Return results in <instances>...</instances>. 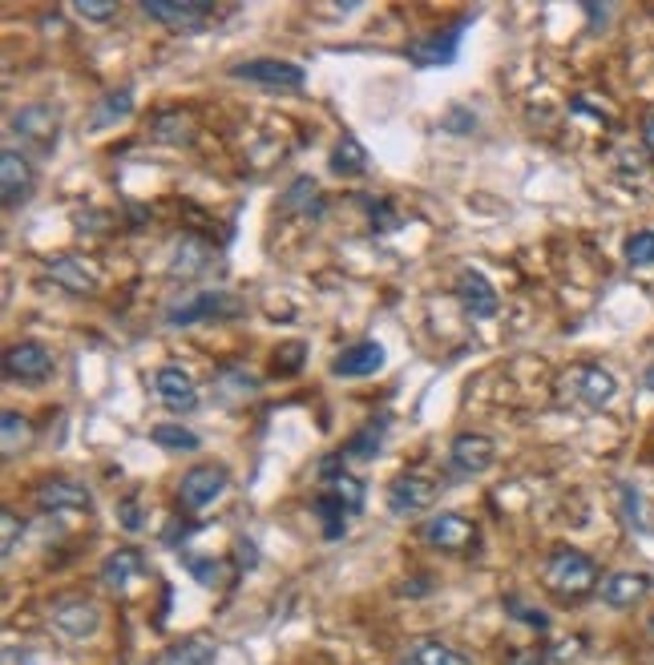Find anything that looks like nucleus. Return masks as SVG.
Listing matches in <instances>:
<instances>
[{
  "mask_svg": "<svg viewBox=\"0 0 654 665\" xmlns=\"http://www.w3.org/2000/svg\"><path fill=\"white\" fill-rule=\"evenodd\" d=\"M154 396L162 399V408L171 411H194L199 408V387L183 368H158L154 371Z\"/></svg>",
  "mask_w": 654,
  "mask_h": 665,
  "instance_id": "6ab92c4d",
  "label": "nucleus"
},
{
  "mask_svg": "<svg viewBox=\"0 0 654 665\" xmlns=\"http://www.w3.org/2000/svg\"><path fill=\"white\" fill-rule=\"evenodd\" d=\"M582 13L590 16V33H602L611 21V4H582Z\"/></svg>",
  "mask_w": 654,
  "mask_h": 665,
  "instance_id": "c03bdc74",
  "label": "nucleus"
},
{
  "mask_svg": "<svg viewBox=\"0 0 654 665\" xmlns=\"http://www.w3.org/2000/svg\"><path fill=\"white\" fill-rule=\"evenodd\" d=\"M242 315V303L230 291L223 286H211V291H199V295L183 298V303H174L166 307V323L171 327H194V323H227Z\"/></svg>",
  "mask_w": 654,
  "mask_h": 665,
  "instance_id": "f03ea898",
  "label": "nucleus"
},
{
  "mask_svg": "<svg viewBox=\"0 0 654 665\" xmlns=\"http://www.w3.org/2000/svg\"><path fill=\"white\" fill-rule=\"evenodd\" d=\"M642 145H646V154L654 157V114H646V122H642Z\"/></svg>",
  "mask_w": 654,
  "mask_h": 665,
  "instance_id": "de8ad7c7",
  "label": "nucleus"
},
{
  "mask_svg": "<svg viewBox=\"0 0 654 665\" xmlns=\"http://www.w3.org/2000/svg\"><path fill=\"white\" fill-rule=\"evenodd\" d=\"M566 396L574 399V404H582V408H606L614 396H618V380H614L611 371L602 368H574L566 375Z\"/></svg>",
  "mask_w": 654,
  "mask_h": 665,
  "instance_id": "9d476101",
  "label": "nucleus"
},
{
  "mask_svg": "<svg viewBox=\"0 0 654 665\" xmlns=\"http://www.w3.org/2000/svg\"><path fill=\"white\" fill-rule=\"evenodd\" d=\"M211 270H223V258H218V251H214L211 242L199 239V234H186V239H178L174 258H171V279L199 283V279H206Z\"/></svg>",
  "mask_w": 654,
  "mask_h": 665,
  "instance_id": "423d86ee",
  "label": "nucleus"
},
{
  "mask_svg": "<svg viewBox=\"0 0 654 665\" xmlns=\"http://www.w3.org/2000/svg\"><path fill=\"white\" fill-rule=\"evenodd\" d=\"M142 13L171 33H202L218 16V4L211 0H142Z\"/></svg>",
  "mask_w": 654,
  "mask_h": 665,
  "instance_id": "20e7f679",
  "label": "nucleus"
},
{
  "mask_svg": "<svg viewBox=\"0 0 654 665\" xmlns=\"http://www.w3.org/2000/svg\"><path fill=\"white\" fill-rule=\"evenodd\" d=\"M404 665H416V662H413V657H408V662H404Z\"/></svg>",
  "mask_w": 654,
  "mask_h": 665,
  "instance_id": "603ef678",
  "label": "nucleus"
},
{
  "mask_svg": "<svg viewBox=\"0 0 654 665\" xmlns=\"http://www.w3.org/2000/svg\"><path fill=\"white\" fill-rule=\"evenodd\" d=\"M230 77L235 81H251V86H263V89H303L307 81V73L299 69L295 61H275V57H255V61H239V65H230Z\"/></svg>",
  "mask_w": 654,
  "mask_h": 665,
  "instance_id": "39448f33",
  "label": "nucleus"
},
{
  "mask_svg": "<svg viewBox=\"0 0 654 665\" xmlns=\"http://www.w3.org/2000/svg\"><path fill=\"white\" fill-rule=\"evenodd\" d=\"M642 383H646V392H654V363L646 371H642Z\"/></svg>",
  "mask_w": 654,
  "mask_h": 665,
  "instance_id": "8fccbe9b",
  "label": "nucleus"
},
{
  "mask_svg": "<svg viewBox=\"0 0 654 665\" xmlns=\"http://www.w3.org/2000/svg\"><path fill=\"white\" fill-rule=\"evenodd\" d=\"M331 174H340V178H360V174H368V150L352 138V133H343L336 150H331Z\"/></svg>",
  "mask_w": 654,
  "mask_h": 665,
  "instance_id": "a878e982",
  "label": "nucleus"
},
{
  "mask_svg": "<svg viewBox=\"0 0 654 665\" xmlns=\"http://www.w3.org/2000/svg\"><path fill=\"white\" fill-rule=\"evenodd\" d=\"M129 114H134V93H129V89H110V93L101 98L98 114H93V126H89V129L114 126L117 117H129Z\"/></svg>",
  "mask_w": 654,
  "mask_h": 665,
  "instance_id": "7c9ffc66",
  "label": "nucleus"
},
{
  "mask_svg": "<svg viewBox=\"0 0 654 665\" xmlns=\"http://www.w3.org/2000/svg\"><path fill=\"white\" fill-rule=\"evenodd\" d=\"M9 129H13L25 150H37V154H49L58 145L61 133V110L49 105V101H33V105H21L13 117H9Z\"/></svg>",
  "mask_w": 654,
  "mask_h": 665,
  "instance_id": "7ed1b4c3",
  "label": "nucleus"
},
{
  "mask_svg": "<svg viewBox=\"0 0 654 665\" xmlns=\"http://www.w3.org/2000/svg\"><path fill=\"white\" fill-rule=\"evenodd\" d=\"M21 533H25V524H21V516H16L13 509L0 512V557L9 561L16 552V545H21Z\"/></svg>",
  "mask_w": 654,
  "mask_h": 665,
  "instance_id": "e433bc0d",
  "label": "nucleus"
},
{
  "mask_svg": "<svg viewBox=\"0 0 654 665\" xmlns=\"http://www.w3.org/2000/svg\"><path fill=\"white\" fill-rule=\"evenodd\" d=\"M651 641H654V617H651Z\"/></svg>",
  "mask_w": 654,
  "mask_h": 665,
  "instance_id": "3c124183",
  "label": "nucleus"
},
{
  "mask_svg": "<svg viewBox=\"0 0 654 665\" xmlns=\"http://www.w3.org/2000/svg\"><path fill=\"white\" fill-rule=\"evenodd\" d=\"M622 493V509H626V521L634 524V528H651V521H646V512H642V496L634 493V484H622L618 488Z\"/></svg>",
  "mask_w": 654,
  "mask_h": 665,
  "instance_id": "ea45409f",
  "label": "nucleus"
},
{
  "mask_svg": "<svg viewBox=\"0 0 654 665\" xmlns=\"http://www.w3.org/2000/svg\"><path fill=\"white\" fill-rule=\"evenodd\" d=\"M327 493L336 496L343 509H348V516L364 512V481H356V476H348V472L331 476V481H327Z\"/></svg>",
  "mask_w": 654,
  "mask_h": 665,
  "instance_id": "72a5a7b5",
  "label": "nucleus"
},
{
  "mask_svg": "<svg viewBox=\"0 0 654 665\" xmlns=\"http://www.w3.org/2000/svg\"><path fill=\"white\" fill-rule=\"evenodd\" d=\"M150 138H154V142L183 145V142H194V126H190V117H183V114H162V117H154Z\"/></svg>",
  "mask_w": 654,
  "mask_h": 665,
  "instance_id": "2f4dec72",
  "label": "nucleus"
},
{
  "mask_svg": "<svg viewBox=\"0 0 654 665\" xmlns=\"http://www.w3.org/2000/svg\"><path fill=\"white\" fill-rule=\"evenodd\" d=\"M498 460V444L481 432H461L449 448V468L453 476H481L485 468Z\"/></svg>",
  "mask_w": 654,
  "mask_h": 665,
  "instance_id": "2eb2a0df",
  "label": "nucleus"
},
{
  "mask_svg": "<svg viewBox=\"0 0 654 665\" xmlns=\"http://www.w3.org/2000/svg\"><path fill=\"white\" fill-rule=\"evenodd\" d=\"M622 255L630 267H654V230H639L630 234L622 246Z\"/></svg>",
  "mask_w": 654,
  "mask_h": 665,
  "instance_id": "c9c22d12",
  "label": "nucleus"
},
{
  "mask_svg": "<svg viewBox=\"0 0 654 665\" xmlns=\"http://www.w3.org/2000/svg\"><path fill=\"white\" fill-rule=\"evenodd\" d=\"M49 274H53V283L73 291V295H93L98 291V270L89 267L81 255H61L49 263Z\"/></svg>",
  "mask_w": 654,
  "mask_h": 665,
  "instance_id": "4be33fe9",
  "label": "nucleus"
},
{
  "mask_svg": "<svg viewBox=\"0 0 654 665\" xmlns=\"http://www.w3.org/2000/svg\"><path fill=\"white\" fill-rule=\"evenodd\" d=\"M33 186H37V174H33V162L25 150H4L0 154V190H4V206L16 210V206H25L33 194Z\"/></svg>",
  "mask_w": 654,
  "mask_h": 665,
  "instance_id": "ddd939ff",
  "label": "nucleus"
},
{
  "mask_svg": "<svg viewBox=\"0 0 654 665\" xmlns=\"http://www.w3.org/2000/svg\"><path fill=\"white\" fill-rule=\"evenodd\" d=\"M251 396H259V380L247 368L230 363V368L214 371V399H218V404L235 408V404H247Z\"/></svg>",
  "mask_w": 654,
  "mask_h": 665,
  "instance_id": "5701e85b",
  "label": "nucleus"
},
{
  "mask_svg": "<svg viewBox=\"0 0 654 665\" xmlns=\"http://www.w3.org/2000/svg\"><path fill=\"white\" fill-rule=\"evenodd\" d=\"M49 625L61 637H70V641H86V637H93L101 629V609L93 601H86V597H65V601H53Z\"/></svg>",
  "mask_w": 654,
  "mask_h": 665,
  "instance_id": "6e6552de",
  "label": "nucleus"
},
{
  "mask_svg": "<svg viewBox=\"0 0 654 665\" xmlns=\"http://www.w3.org/2000/svg\"><path fill=\"white\" fill-rule=\"evenodd\" d=\"M420 540L441 552H465L477 545V524L465 521V516H456V512H441V516H432V521L420 528Z\"/></svg>",
  "mask_w": 654,
  "mask_h": 665,
  "instance_id": "4468645a",
  "label": "nucleus"
},
{
  "mask_svg": "<svg viewBox=\"0 0 654 665\" xmlns=\"http://www.w3.org/2000/svg\"><path fill=\"white\" fill-rule=\"evenodd\" d=\"M303 359H307V347H303V343H284V347L275 351V371H279V375H291V371L303 368Z\"/></svg>",
  "mask_w": 654,
  "mask_h": 665,
  "instance_id": "58836bf2",
  "label": "nucleus"
},
{
  "mask_svg": "<svg viewBox=\"0 0 654 665\" xmlns=\"http://www.w3.org/2000/svg\"><path fill=\"white\" fill-rule=\"evenodd\" d=\"M368 214H372V230H397L400 227V214L388 206L385 199L380 202H368Z\"/></svg>",
  "mask_w": 654,
  "mask_h": 665,
  "instance_id": "79ce46f5",
  "label": "nucleus"
},
{
  "mask_svg": "<svg viewBox=\"0 0 654 665\" xmlns=\"http://www.w3.org/2000/svg\"><path fill=\"white\" fill-rule=\"evenodd\" d=\"M578 653H582V641L574 637V645H557L554 657H557V662H569V657H578Z\"/></svg>",
  "mask_w": 654,
  "mask_h": 665,
  "instance_id": "09e8293b",
  "label": "nucleus"
},
{
  "mask_svg": "<svg viewBox=\"0 0 654 665\" xmlns=\"http://www.w3.org/2000/svg\"><path fill=\"white\" fill-rule=\"evenodd\" d=\"M29 420L21 415V411H4L0 415V452H4V460H13L25 444H29Z\"/></svg>",
  "mask_w": 654,
  "mask_h": 665,
  "instance_id": "c85d7f7f",
  "label": "nucleus"
},
{
  "mask_svg": "<svg viewBox=\"0 0 654 665\" xmlns=\"http://www.w3.org/2000/svg\"><path fill=\"white\" fill-rule=\"evenodd\" d=\"M437 500V484L420 476V472H404L388 484V512L392 516H416Z\"/></svg>",
  "mask_w": 654,
  "mask_h": 665,
  "instance_id": "dca6fc26",
  "label": "nucleus"
},
{
  "mask_svg": "<svg viewBox=\"0 0 654 665\" xmlns=\"http://www.w3.org/2000/svg\"><path fill=\"white\" fill-rule=\"evenodd\" d=\"M465 25H469V16H461V21H453L449 29L432 33V37H425V41H413V44H408V61L420 65V69H432V65H453L456 53H461Z\"/></svg>",
  "mask_w": 654,
  "mask_h": 665,
  "instance_id": "9b49d317",
  "label": "nucleus"
},
{
  "mask_svg": "<svg viewBox=\"0 0 654 665\" xmlns=\"http://www.w3.org/2000/svg\"><path fill=\"white\" fill-rule=\"evenodd\" d=\"M227 468L223 464H194L183 476V488H178V504L186 512H202L206 504H214L218 496L227 493Z\"/></svg>",
  "mask_w": 654,
  "mask_h": 665,
  "instance_id": "0eeeda50",
  "label": "nucleus"
},
{
  "mask_svg": "<svg viewBox=\"0 0 654 665\" xmlns=\"http://www.w3.org/2000/svg\"><path fill=\"white\" fill-rule=\"evenodd\" d=\"M33 504L41 512H89L93 509V493L86 484L70 481V476H45L33 488Z\"/></svg>",
  "mask_w": 654,
  "mask_h": 665,
  "instance_id": "1a4fd4ad",
  "label": "nucleus"
},
{
  "mask_svg": "<svg viewBox=\"0 0 654 665\" xmlns=\"http://www.w3.org/2000/svg\"><path fill=\"white\" fill-rule=\"evenodd\" d=\"M408 657H413L416 665H469L465 653L449 650V645H441V641H416Z\"/></svg>",
  "mask_w": 654,
  "mask_h": 665,
  "instance_id": "f704fd0d",
  "label": "nucleus"
},
{
  "mask_svg": "<svg viewBox=\"0 0 654 665\" xmlns=\"http://www.w3.org/2000/svg\"><path fill=\"white\" fill-rule=\"evenodd\" d=\"M235 557H239V565H242V568L255 565V561H259L255 540H251V537H239V540H235Z\"/></svg>",
  "mask_w": 654,
  "mask_h": 665,
  "instance_id": "49530a36",
  "label": "nucleus"
},
{
  "mask_svg": "<svg viewBox=\"0 0 654 665\" xmlns=\"http://www.w3.org/2000/svg\"><path fill=\"white\" fill-rule=\"evenodd\" d=\"M385 432H388V420H372V424H364L356 432V436L343 444V460H376L380 456V444H385Z\"/></svg>",
  "mask_w": 654,
  "mask_h": 665,
  "instance_id": "bb28decb",
  "label": "nucleus"
},
{
  "mask_svg": "<svg viewBox=\"0 0 654 665\" xmlns=\"http://www.w3.org/2000/svg\"><path fill=\"white\" fill-rule=\"evenodd\" d=\"M117 521H122V528H129V533H138L142 528V512H138V500L134 496H126L122 504H117Z\"/></svg>",
  "mask_w": 654,
  "mask_h": 665,
  "instance_id": "37998d69",
  "label": "nucleus"
},
{
  "mask_svg": "<svg viewBox=\"0 0 654 665\" xmlns=\"http://www.w3.org/2000/svg\"><path fill=\"white\" fill-rule=\"evenodd\" d=\"M186 573L199 580L202 589H223L227 585V573L230 568L223 561H214V557H183Z\"/></svg>",
  "mask_w": 654,
  "mask_h": 665,
  "instance_id": "473e14b6",
  "label": "nucleus"
},
{
  "mask_svg": "<svg viewBox=\"0 0 654 665\" xmlns=\"http://www.w3.org/2000/svg\"><path fill=\"white\" fill-rule=\"evenodd\" d=\"M505 665H545V650H538V645H529V650H513Z\"/></svg>",
  "mask_w": 654,
  "mask_h": 665,
  "instance_id": "a18cd8bd",
  "label": "nucleus"
},
{
  "mask_svg": "<svg viewBox=\"0 0 654 665\" xmlns=\"http://www.w3.org/2000/svg\"><path fill=\"white\" fill-rule=\"evenodd\" d=\"M279 214H299V218H324V194H319V186H315V178H295V182L287 186V194L279 199V206H275Z\"/></svg>",
  "mask_w": 654,
  "mask_h": 665,
  "instance_id": "b1692460",
  "label": "nucleus"
},
{
  "mask_svg": "<svg viewBox=\"0 0 654 665\" xmlns=\"http://www.w3.org/2000/svg\"><path fill=\"white\" fill-rule=\"evenodd\" d=\"M73 13L86 16V21H110V16H117V4L114 0H105V4H101V0H77Z\"/></svg>",
  "mask_w": 654,
  "mask_h": 665,
  "instance_id": "a19ab883",
  "label": "nucleus"
},
{
  "mask_svg": "<svg viewBox=\"0 0 654 665\" xmlns=\"http://www.w3.org/2000/svg\"><path fill=\"white\" fill-rule=\"evenodd\" d=\"M456 298H461V307H465L469 319H493L501 307L498 286L489 283L481 270H461V279H456Z\"/></svg>",
  "mask_w": 654,
  "mask_h": 665,
  "instance_id": "f3484780",
  "label": "nucleus"
},
{
  "mask_svg": "<svg viewBox=\"0 0 654 665\" xmlns=\"http://www.w3.org/2000/svg\"><path fill=\"white\" fill-rule=\"evenodd\" d=\"M150 439H154L158 448H166V452H199L202 448V439L183 424H158L150 432Z\"/></svg>",
  "mask_w": 654,
  "mask_h": 665,
  "instance_id": "c756f323",
  "label": "nucleus"
},
{
  "mask_svg": "<svg viewBox=\"0 0 654 665\" xmlns=\"http://www.w3.org/2000/svg\"><path fill=\"white\" fill-rule=\"evenodd\" d=\"M162 665H218V645L211 637H186L166 650Z\"/></svg>",
  "mask_w": 654,
  "mask_h": 665,
  "instance_id": "393cba45",
  "label": "nucleus"
},
{
  "mask_svg": "<svg viewBox=\"0 0 654 665\" xmlns=\"http://www.w3.org/2000/svg\"><path fill=\"white\" fill-rule=\"evenodd\" d=\"M651 589H654V580L646 577V573H611V577H602V585H598V593H602V601L611 609L639 605Z\"/></svg>",
  "mask_w": 654,
  "mask_h": 665,
  "instance_id": "aec40b11",
  "label": "nucleus"
},
{
  "mask_svg": "<svg viewBox=\"0 0 654 665\" xmlns=\"http://www.w3.org/2000/svg\"><path fill=\"white\" fill-rule=\"evenodd\" d=\"M545 585H550L557 597H566V601L586 597L598 589V565L578 549H557L554 557H550V565H545Z\"/></svg>",
  "mask_w": 654,
  "mask_h": 665,
  "instance_id": "f257e3e1",
  "label": "nucleus"
},
{
  "mask_svg": "<svg viewBox=\"0 0 654 665\" xmlns=\"http://www.w3.org/2000/svg\"><path fill=\"white\" fill-rule=\"evenodd\" d=\"M146 573V561H142V552L138 549H117L105 557V565H101V585L110 589V593H126L134 580L142 577Z\"/></svg>",
  "mask_w": 654,
  "mask_h": 665,
  "instance_id": "412c9836",
  "label": "nucleus"
},
{
  "mask_svg": "<svg viewBox=\"0 0 654 665\" xmlns=\"http://www.w3.org/2000/svg\"><path fill=\"white\" fill-rule=\"evenodd\" d=\"M388 363V351L385 343L376 340H364V343H352V347H343L336 359H331V375H343V380H360V375H376V371Z\"/></svg>",
  "mask_w": 654,
  "mask_h": 665,
  "instance_id": "a211bd4d",
  "label": "nucleus"
},
{
  "mask_svg": "<svg viewBox=\"0 0 654 665\" xmlns=\"http://www.w3.org/2000/svg\"><path fill=\"white\" fill-rule=\"evenodd\" d=\"M4 375L16 383H41L53 375V355H49V347H41V343L21 340L4 351Z\"/></svg>",
  "mask_w": 654,
  "mask_h": 665,
  "instance_id": "f8f14e48",
  "label": "nucleus"
},
{
  "mask_svg": "<svg viewBox=\"0 0 654 665\" xmlns=\"http://www.w3.org/2000/svg\"><path fill=\"white\" fill-rule=\"evenodd\" d=\"M505 609H510V617H513V622L529 625V629H538V634H545V629H550V617H545V613H538V609L521 605L517 597H505Z\"/></svg>",
  "mask_w": 654,
  "mask_h": 665,
  "instance_id": "4c0bfd02",
  "label": "nucleus"
},
{
  "mask_svg": "<svg viewBox=\"0 0 654 665\" xmlns=\"http://www.w3.org/2000/svg\"><path fill=\"white\" fill-rule=\"evenodd\" d=\"M312 512H315V521H319V528H324L327 540H340L343 533H348V509H343V504L331 493L315 496Z\"/></svg>",
  "mask_w": 654,
  "mask_h": 665,
  "instance_id": "cd10ccee",
  "label": "nucleus"
}]
</instances>
